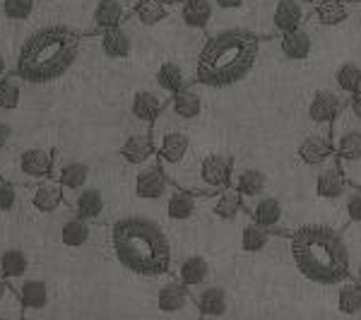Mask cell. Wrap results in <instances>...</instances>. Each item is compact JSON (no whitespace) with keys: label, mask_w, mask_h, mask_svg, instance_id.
<instances>
[{"label":"cell","mask_w":361,"mask_h":320,"mask_svg":"<svg viewBox=\"0 0 361 320\" xmlns=\"http://www.w3.org/2000/svg\"><path fill=\"white\" fill-rule=\"evenodd\" d=\"M133 190L140 200H147V202H164L169 193L173 190L171 178L161 171L159 164H149L137 168L135 173V181H133Z\"/></svg>","instance_id":"cell-12"},{"label":"cell","mask_w":361,"mask_h":320,"mask_svg":"<svg viewBox=\"0 0 361 320\" xmlns=\"http://www.w3.org/2000/svg\"><path fill=\"white\" fill-rule=\"evenodd\" d=\"M349 3H361V0H349Z\"/></svg>","instance_id":"cell-56"},{"label":"cell","mask_w":361,"mask_h":320,"mask_svg":"<svg viewBox=\"0 0 361 320\" xmlns=\"http://www.w3.org/2000/svg\"><path fill=\"white\" fill-rule=\"evenodd\" d=\"M8 306L22 308L20 299H17V294H15V289H13V284H10L3 275H0V311H5Z\"/></svg>","instance_id":"cell-44"},{"label":"cell","mask_w":361,"mask_h":320,"mask_svg":"<svg viewBox=\"0 0 361 320\" xmlns=\"http://www.w3.org/2000/svg\"><path fill=\"white\" fill-rule=\"evenodd\" d=\"M22 80L17 78L15 73H8L3 80H0V111L10 113L17 111L22 104Z\"/></svg>","instance_id":"cell-40"},{"label":"cell","mask_w":361,"mask_h":320,"mask_svg":"<svg viewBox=\"0 0 361 320\" xmlns=\"http://www.w3.org/2000/svg\"><path fill=\"white\" fill-rule=\"evenodd\" d=\"M202 207H205L214 219H219V222H234V219L246 214L241 195H238L234 188L219 190V193H214V195H202Z\"/></svg>","instance_id":"cell-18"},{"label":"cell","mask_w":361,"mask_h":320,"mask_svg":"<svg viewBox=\"0 0 361 320\" xmlns=\"http://www.w3.org/2000/svg\"><path fill=\"white\" fill-rule=\"evenodd\" d=\"M243 207H246V214L250 219H253L258 226H263L267 229L270 234H284V236H292L294 226L289 224L287 219V212H284L282 202L277 200L275 195H260L255 197V200H248L243 202Z\"/></svg>","instance_id":"cell-9"},{"label":"cell","mask_w":361,"mask_h":320,"mask_svg":"<svg viewBox=\"0 0 361 320\" xmlns=\"http://www.w3.org/2000/svg\"><path fill=\"white\" fill-rule=\"evenodd\" d=\"M44 3H56V0H44Z\"/></svg>","instance_id":"cell-55"},{"label":"cell","mask_w":361,"mask_h":320,"mask_svg":"<svg viewBox=\"0 0 361 320\" xmlns=\"http://www.w3.org/2000/svg\"><path fill=\"white\" fill-rule=\"evenodd\" d=\"M0 275L8 279L10 284H20L22 279L29 277V255L17 246H8L0 251Z\"/></svg>","instance_id":"cell-30"},{"label":"cell","mask_w":361,"mask_h":320,"mask_svg":"<svg viewBox=\"0 0 361 320\" xmlns=\"http://www.w3.org/2000/svg\"><path fill=\"white\" fill-rule=\"evenodd\" d=\"M171 8L173 5L166 3V0H140L135 8H133V17L142 27H157L171 15Z\"/></svg>","instance_id":"cell-35"},{"label":"cell","mask_w":361,"mask_h":320,"mask_svg":"<svg viewBox=\"0 0 361 320\" xmlns=\"http://www.w3.org/2000/svg\"><path fill=\"white\" fill-rule=\"evenodd\" d=\"M17 205H20V188H17V183L0 176V214L15 212Z\"/></svg>","instance_id":"cell-43"},{"label":"cell","mask_w":361,"mask_h":320,"mask_svg":"<svg viewBox=\"0 0 361 320\" xmlns=\"http://www.w3.org/2000/svg\"><path fill=\"white\" fill-rule=\"evenodd\" d=\"M337 287H340L337 289V311L345 318L361 320V287L352 277L337 284Z\"/></svg>","instance_id":"cell-36"},{"label":"cell","mask_w":361,"mask_h":320,"mask_svg":"<svg viewBox=\"0 0 361 320\" xmlns=\"http://www.w3.org/2000/svg\"><path fill=\"white\" fill-rule=\"evenodd\" d=\"M260 56L258 34L248 29H224L209 37L195 63V82L209 90H224L246 80Z\"/></svg>","instance_id":"cell-3"},{"label":"cell","mask_w":361,"mask_h":320,"mask_svg":"<svg viewBox=\"0 0 361 320\" xmlns=\"http://www.w3.org/2000/svg\"><path fill=\"white\" fill-rule=\"evenodd\" d=\"M342 209H345L347 219L354 224H361V185L349 181V188L342 200Z\"/></svg>","instance_id":"cell-42"},{"label":"cell","mask_w":361,"mask_h":320,"mask_svg":"<svg viewBox=\"0 0 361 320\" xmlns=\"http://www.w3.org/2000/svg\"><path fill=\"white\" fill-rule=\"evenodd\" d=\"M330 140H333L337 161L345 166V171L349 166L361 164V125L354 123L347 111H342L330 125Z\"/></svg>","instance_id":"cell-7"},{"label":"cell","mask_w":361,"mask_h":320,"mask_svg":"<svg viewBox=\"0 0 361 320\" xmlns=\"http://www.w3.org/2000/svg\"><path fill=\"white\" fill-rule=\"evenodd\" d=\"M123 3H126V5H130V8H135V5L140 3V0H123Z\"/></svg>","instance_id":"cell-51"},{"label":"cell","mask_w":361,"mask_h":320,"mask_svg":"<svg viewBox=\"0 0 361 320\" xmlns=\"http://www.w3.org/2000/svg\"><path fill=\"white\" fill-rule=\"evenodd\" d=\"M5 75H8V61H5V56L0 54V80H3Z\"/></svg>","instance_id":"cell-48"},{"label":"cell","mask_w":361,"mask_h":320,"mask_svg":"<svg viewBox=\"0 0 361 320\" xmlns=\"http://www.w3.org/2000/svg\"><path fill=\"white\" fill-rule=\"evenodd\" d=\"M357 15H359V22H361V3H357Z\"/></svg>","instance_id":"cell-52"},{"label":"cell","mask_w":361,"mask_h":320,"mask_svg":"<svg viewBox=\"0 0 361 320\" xmlns=\"http://www.w3.org/2000/svg\"><path fill=\"white\" fill-rule=\"evenodd\" d=\"M246 5V0H214V8L222 10V13H236Z\"/></svg>","instance_id":"cell-47"},{"label":"cell","mask_w":361,"mask_h":320,"mask_svg":"<svg viewBox=\"0 0 361 320\" xmlns=\"http://www.w3.org/2000/svg\"><path fill=\"white\" fill-rule=\"evenodd\" d=\"M82 34L68 27H44L29 34L17 54L15 75L22 82L46 85L63 78L75 66Z\"/></svg>","instance_id":"cell-4"},{"label":"cell","mask_w":361,"mask_h":320,"mask_svg":"<svg viewBox=\"0 0 361 320\" xmlns=\"http://www.w3.org/2000/svg\"><path fill=\"white\" fill-rule=\"evenodd\" d=\"M289 253L296 270L308 282L320 287H335L352 277L347 243L335 226L328 224H304L296 226L289 236Z\"/></svg>","instance_id":"cell-1"},{"label":"cell","mask_w":361,"mask_h":320,"mask_svg":"<svg viewBox=\"0 0 361 320\" xmlns=\"http://www.w3.org/2000/svg\"><path fill=\"white\" fill-rule=\"evenodd\" d=\"M231 183H234V159L224 152H209L197 161L190 181L176 185V188L195 195H214L219 190L231 188Z\"/></svg>","instance_id":"cell-5"},{"label":"cell","mask_w":361,"mask_h":320,"mask_svg":"<svg viewBox=\"0 0 361 320\" xmlns=\"http://www.w3.org/2000/svg\"><path fill=\"white\" fill-rule=\"evenodd\" d=\"M92 224L80 217H70L61 224V243L66 248H85L92 241Z\"/></svg>","instance_id":"cell-38"},{"label":"cell","mask_w":361,"mask_h":320,"mask_svg":"<svg viewBox=\"0 0 361 320\" xmlns=\"http://www.w3.org/2000/svg\"><path fill=\"white\" fill-rule=\"evenodd\" d=\"M169 99L166 97H159L157 92H149V90H137L135 94L130 99V116L142 123L147 130H152V125L159 121L161 111H164Z\"/></svg>","instance_id":"cell-22"},{"label":"cell","mask_w":361,"mask_h":320,"mask_svg":"<svg viewBox=\"0 0 361 320\" xmlns=\"http://www.w3.org/2000/svg\"><path fill=\"white\" fill-rule=\"evenodd\" d=\"M299 3H304L308 10H313V8H316V5L320 3V0H299Z\"/></svg>","instance_id":"cell-50"},{"label":"cell","mask_w":361,"mask_h":320,"mask_svg":"<svg viewBox=\"0 0 361 320\" xmlns=\"http://www.w3.org/2000/svg\"><path fill=\"white\" fill-rule=\"evenodd\" d=\"M10 142H13V125L8 123V121L0 118V159H3V154L8 152ZM3 164V161H0Z\"/></svg>","instance_id":"cell-46"},{"label":"cell","mask_w":361,"mask_h":320,"mask_svg":"<svg viewBox=\"0 0 361 320\" xmlns=\"http://www.w3.org/2000/svg\"><path fill=\"white\" fill-rule=\"evenodd\" d=\"M354 10L357 3H349V0H320L311 10V17L320 27H340L352 17Z\"/></svg>","instance_id":"cell-28"},{"label":"cell","mask_w":361,"mask_h":320,"mask_svg":"<svg viewBox=\"0 0 361 320\" xmlns=\"http://www.w3.org/2000/svg\"><path fill=\"white\" fill-rule=\"evenodd\" d=\"M68 207H70V212H73L75 217L94 224V222H99V219L104 217V212H106V200H104L102 190L87 185L85 190H80L78 197H75Z\"/></svg>","instance_id":"cell-26"},{"label":"cell","mask_w":361,"mask_h":320,"mask_svg":"<svg viewBox=\"0 0 361 320\" xmlns=\"http://www.w3.org/2000/svg\"><path fill=\"white\" fill-rule=\"evenodd\" d=\"M102 51H104V56L111 58V61H123V58L130 56L133 39H130V34L126 32V27H116V29L104 32L102 34Z\"/></svg>","instance_id":"cell-37"},{"label":"cell","mask_w":361,"mask_h":320,"mask_svg":"<svg viewBox=\"0 0 361 320\" xmlns=\"http://www.w3.org/2000/svg\"><path fill=\"white\" fill-rule=\"evenodd\" d=\"M231 188L241 195L243 202L255 200V197L265 195L267 176H265V171H260V168H255V166L241 168V171H234V183H231Z\"/></svg>","instance_id":"cell-29"},{"label":"cell","mask_w":361,"mask_h":320,"mask_svg":"<svg viewBox=\"0 0 361 320\" xmlns=\"http://www.w3.org/2000/svg\"><path fill=\"white\" fill-rule=\"evenodd\" d=\"M354 282L361 287V260H359V265H357V270H354Z\"/></svg>","instance_id":"cell-49"},{"label":"cell","mask_w":361,"mask_h":320,"mask_svg":"<svg viewBox=\"0 0 361 320\" xmlns=\"http://www.w3.org/2000/svg\"><path fill=\"white\" fill-rule=\"evenodd\" d=\"M202 106H205L202 87L193 80V82H188L173 97H169L164 111H161L159 121H157L152 128L161 123H188V121H195V118H200Z\"/></svg>","instance_id":"cell-8"},{"label":"cell","mask_w":361,"mask_h":320,"mask_svg":"<svg viewBox=\"0 0 361 320\" xmlns=\"http://www.w3.org/2000/svg\"><path fill=\"white\" fill-rule=\"evenodd\" d=\"M333 156H335V149H333V140H330L328 130L306 135L301 140L299 147H296V159H299V164H304V166L318 168L328 159H333Z\"/></svg>","instance_id":"cell-17"},{"label":"cell","mask_w":361,"mask_h":320,"mask_svg":"<svg viewBox=\"0 0 361 320\" xmlns=\"http://www.w3.org/2000/svg\"><path fill=\"white\" fill-rule=\"evenodd\" d=\"M22 320H32V318H22Z\"/></svg>","instance_id":"cell-57"},{"label":"cell","mask_w":361,"mask_h":320,"mask_svg":"<svg viewBox=\"0 0 361 320\" xmlns=\"http://www.w3.org/2000/svg\"><path fill=\"white\" fill-rule=\"evenodd\" d=\"M121 156H123L126 164L130 166H149V164H157V144H154V135L152 130H137L133 135L126 137V142L121 144Z\"/></svg>","instance_id":"cell-16"},{"label":"cell","mask_w":361,"mask_h":320,"mask_svg":"<svg viewBox=\"0 0 361 320\" xmlns=\"http://www.w3.org/2000/svg\"><path fill=\"white\" fill-rule=\"evenodd\" d=\"M128 15H133V8L126 5L123 0H99L94 5V13H92V27H94V32L104 34L109 29L123 27Z\"/></svg>","instance_id":"cell-24"},{"label":"cell","mask_w":361,"mask_h":320,"mask_svg":"<svg viewBox=\"0 0 361 320\" xmlns=\"http://www.w3.org/2000/svg\"><path fill=\"white\" fill-rule=\"evenodd\" d=\"M308 17H311V10L304 3H299V0H279L275 5V13H272V27L282 37V34L306 27Z\"/></svg>","instance_id":"cell-23"},{"label":"cell","mask_w":361,"mask_h":320,"mask_svg":"<svg viewBox=\"0 0 361 320\" xmlns=\"http://www.w3.org/2000/svg\"><path fill=\"white\" fill-rule=\"evenodd\" d=\"M243 219H246V222H243V229H241V253H246V255L263 253L272 243L275 234H270V231L263 229V226H258L248 214Z\"/></svg>","instance_id":"cell-34"},{"label":"cell","mask_w":361,"mask_h":320,"mask_svg":"<svg viewBox=\"0 0 361 320\" xmlns=\"http://www.w3.org/2000/svg\"><path fill=\"white\" fill-rule=\"evenodd\" d=\"M37 8V0H3V15L10 22H25Z\"/></svg>","instance_id":"cell-41"},{"label":"cell","mask_w":361,"mask_h":320,"mask_svg":"<svg viewBox=\"0 0 361 320\" xmlns=\"http://www.w3.org/2000/svg\"><path fill=\"white\" fill-rule=\"evenodd\" d=\"M111 251L133 275L161 277L171 270V243L166 231L145 214H128L111 226Z\"/></svg>","instance_id":"cell-2"},{"label":"cell","mask_w":361,"mask_h":320,"mask_svg":"<svg viewBox=\"0 0 361 320\" xmlns=\"http://www.w3.org/2000/svg\"><path fill=\"white\" fill-rule=\"evenodd\" d=\"M157 308L166 316H183V313H197L193 292L178 282V279H169L157 289ZM200 316V313H197Z\"/></svg>","instance_id":"cell-14"},{"label":"cell","mask_w":361,"mask_h":320,"mask_svg":"<svg viewBox=\"0 0 361 320\" xmlns=\"http://www.w3.org/2000/svg\"><path fill=\"white\" fill-rule=\"evenodd\" d=\"M0 320H13V318H8V316H0Z\"/></svg>","instance_id":"cell-54"},{"label":"cell","mask_w":361,"mask_h":320,"mask_svg":"<svg viewBox=\"0 0 361 320\" xmlns=\"http://www.w3.org/2000/svg\"><path fill=\"white\" fill-rule=\"evenodd\" d=\"M152 135L157 144V164L173 183L176 173H180L190 156V135L180 128H169L164 133H152Z\"/></svg>","instance_id":"cell-6"},{"label":"cell","mask_w":361,"mask_h":320,"mask_svg":"<svg viewBox=\"0 0 361 320\" xmlns=\"http://www.w3.org/2000/svg\"><path fill=\"white\" fill-rule=\"evenodd\" d=\"M347 106V97L333 90H320L316 92V97L308 104V118L311 123H316L318 128L330 133V125L335 123V118L345 111Z\"/></svg>","instance_id":"cell-15"},{"label":"cell","mask_w":361,"mask_h":320,"mask_svg":"<svg viewBox=\"0 0 361 320\" xmlns=\"http://www.w3.org/2000/svg\"><path fill=\"white\" fill-rule=\"evenodd\" d=\"M349 188V176L345 171V166L337 161V156L328 159L323 166H318V176H316V195L323 202H342L345 193Z\"/></svg>","instance_id":"cell-11"},{"label":"cell","mask_w":361,"mask_h":320,"mask_svg":"<svg viewBox=\"0 0 361 320\" xmlns=\"http://www.w3.org/2000/svg\"><path fill=\"white\" fill-rule=\"evenodd\" d=\"M25 200H27V205L39 214H54L66 205V195H63L61 181L54 176L46 178V181L27 185Z\"/></svg>","instance_id":"cell-13"},{"label":"cell","mask_w":361,"mask_h":320,"mask_svg":"<svg viewBox=\"0 0 361 320\" xmlns=\"http://www.w3.org/2000/svg\"><path fill=\"white\" fill-rule=\"evenodd\" d=\"M166 3H171V5H173V3H180V0H166Z\"/></svg>","instance_id":"cell-53"},{"label":"cell","mask_w":361,"mask_h":320,"mask_svg":"<svg viewBox=\"0 0 361 320\" xmlns=\"http://www.w3.org/2000/svg\"><path fill=\"white\" fill-rule=\"evenodd\" d=\"M279 51L287 61H306L313 51V37L306 27L296 29V32L282 34L279 39Z\"/></svg>","instance_id":"cell-32"},{"label":"cell","mask_w":361,"mask_h":320,"mask_svg":"<svg viewBox=\"0 0 361 320\" xmlns=\"http://www.w3.org/2000/svg\"><path fill=\"white\" fill-rule=\"evenodd\" d=\"M54 166H56V149H46V147L25 149V152L17 154V161H15L17 178L27 185L51 178Z\"/></svg>","instance_id":"cell-10"},{"label":"cell","mask_w":361,"mask_h":320,"mask_svg":"<svg viewBox=\"0 0 361 320\" xmlns=\"http://www.w3.org/2000/svg\"><path fill=\"white\" fill-rule=\"evenodd\" d=\"M209 277H212V270H209V263L202 255H185L176 265V279L190 292L209 284Z\"/></svg>","instance_id":"cell-27"},{"label":"cell","mask_w":361,"mask_h":320,"mask_svg":"<svg viewBox=\"0 0 361 320\" xmlns=\"http://www.w3.org/2000/svg\"><path fill=\"white\" fill-rule=\"evenodd\" d=\"M193 299L202 320H219L229 311V294L219 284H205L200 289H193Z\"/></svg>","instance_id":"cell-19"},{"label":"cell","mask_w":361,"mask_h":320,"mask_svg":"<svg viewBox=\"0 0 361 320\" xmlns=\"http://www.w3.org/2000/svg\"><path fill=\"white\" fill-rule=\"evenodd\" d=\"M58 181H61V188H63V195H66V205L78 197L80 190L87 188L90 183V166L85 161H63L61 164V171H58Z\"/></svg>","instance_id":"cell-25"},{"label":"cell","mask_w":361,"mask_h":320,"mask_svg":"<svg viewBox=\"0 0 361 320\" xmlns=\"http://www.w3.org/2000/svg\"><path fill=\"white\" fill-rule=\"evenodd\" d=\"M13 289L25 313H42L46 311V306H49V301H51L49 282L42 277H25L20 284H15Z\"/></svg>","instance_id":"cell-21"},{"label":"cell","mask_w":361,"mask_h":320,"mask_svg":"<svg viewBox=\"0 0 361 320\" xmlns=\"http://www.w3.org/2000/svg\"><path fill=\"white\" fill-rule=\"evenodd\" d=\"M335 85H337V92L345 94L347 99L354 97L357 92H361V66L354 61H347L337 68L335 73Z\"/></svg>","instance_id":"cell-39"},{"label":"cell","mask_w":361,"mask_h":320,"mask_svg":"<svg viewBox=\"0 0 361 320\" xmlns=\"http://www.w3.org/2000/svg\"><path fill=\"white\" fill-rule=\"evenodd\" d=\"M214 0H180V22L193 32H202L214 15Z\"/></svg>","instance_id":"cell-31"},{"label":"cell","mask_w":361,"mask_h":320,"mask_svg":"<svg viewBox=\"0 0 361 320\" xmlns=\"http://www.w3.org/2000/svg\"><path fill=\"white\" fill-rule=\"evenodd\" d=\"M345 111H347L349 118L354 121V123L361 125V92H357V94H354V97H349V99H347Z\"/></svg>","instance_id":"cell-45"},{"label":"cell","mask_w":361,"mask_h":320,"mask_svg":"<svg viewBox=\"0 0 361 320\" xmlns=\"http://www.w3.org/2000/svg\"><path fill=\"white\" fill-rule=\"evenodd\" d=\"M200 209H202V195L188 193V190L176 188V185H173V190L164 200L166 219L173 224L190 222V219H195V214L200 212Z\"/></svg>","instance_id":"cell-20"},{"label":"cell","mask_w":361,"mask_h":320,"mask_svg":"<svg viewBox=\"0 0 361 320\" xmlns=\"http://www.w3.org/2000/svg\"><path fill=\"white\" fill-rule=\"evenodd\" d=\"M154 82L157 87L161 90V97H173L176 92L183 90L188 82H193V80L185 78V70L178 66V63L173 61H166L161 63L159 68H157V75H154Z\"/></svg>","instance_id":"cell-33"}]
</instances>
